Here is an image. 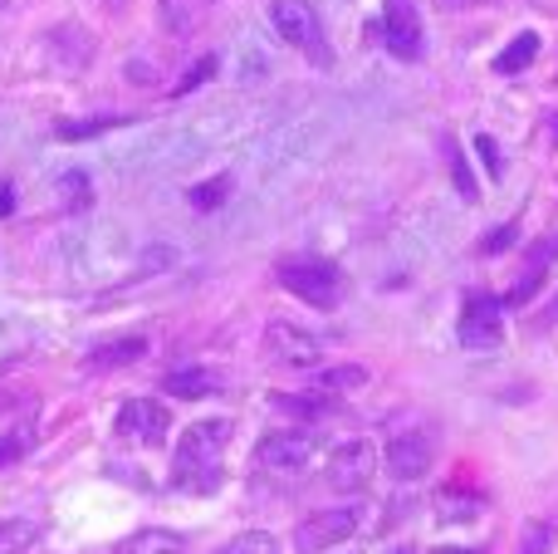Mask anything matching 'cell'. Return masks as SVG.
<instances>
[{
  "instance_id": "6da1fadb",
  "label": "cell",
  "mask_w": 558,
  "mask_h": 554,
  "mask_svg": "<svg viewBox=\"0 0 558 554\" xmlns=\"http://www.w3.org/2000/svg\"><path fill=\"white\" fill-rule=\"evenodd\" d=\"M231 418H206L182 432L172 451V486L192 491V496H211L226 477V447H231Z\"/></svg>"
},
{
  "instance_id": "7a4b0ae2",
  "label": "cell",
  "mask_w": 558,
  "mask_h": 554,
  "mask_svg": "<svg viewBox=\"0 0 558 554\" xmlns=\"http://www.w3.org/2000/svg\"><path fill=\"white\" fill-rule=\"evenodd\" d=\"M275 280L284 285L289 294H299L314 310H338L343 300V270L333 261H318V255H294V261H279Z\"/></svg>"
},
{
  "instance_id": "3957f363",
  "label": "cell",
  "mask_w": 558,
  "mask_h": 554,
  "mask_svg": "<svg viewBox=\"0 0 558 554\" xmlns=\"http://www.w3.org/2000/svg\"><path fill=\"white\" fill-rule=\"evenodd\" d=\"M363 520H367V506H363V501L314 510V516L299 520V530H294V554H324V550L348 545V540L363 530Z\"/></svg>"
},
{
  "instance_id": "277c9868",
  "label": "cell",
  "mask_w": 558,
  "mask_h": 554,
  "mask_svg": "<svg viewBox=\"0 0 558 554\" xmlns=\"http://www.w3.org/2000/svg\"><path fill=\"white\" fill-rule=\"evenodd\" d=\"M270 20H275L279 39H284V45H294L308 64H318V69L333 64V49H328L324 25H318V15H314V5H308V0H275Z\"/></svg>"
},
{
  "instance_id": "5b68a950",
  "label": "cell",
  "mask_w": 558,
  "mask_h": 554,
  "mask_svg": "<svg viewBox=\"0 0 558 554\" xmlns=\"http://www.w3.org/2000/svg\"><path fill=\"white\" fill-rule=\"evenodd\" d=\"M318 461V437L304 427H284V432H270V437H260V447H255V467L270 471V477H304V471H314Z\"/></svg>"
},
{
  "instance_id": "8992f818",
  "label": "cell",
  "mask_w": 558,
  "mask_h": 554,
  "mask_svg": "<svg viewBox=\"0 0 558 554\" xmlns=\"http://www.w3.org/2000/svg\"><path fill=\"white\" fill-rule=\"evenodd\" d=\"M456 339L471 353H495L505 344V304L495 294H465L461 304V324H456Z\"/></svg>"
},
{
  "instance_id": "52a82bcc",
  "label": "cell",
  "mask_w": 558,
  "mask_h": 554,
  "mask_svg": "<svg viewBox=\"0 0 558 554\" xmlns=\"http://www.w3.org/2000/svg\"><path fill=\"white\" fill-rule=\"evenodd\" d=\"M373 471H377L373 442H367V437H353V442H343V447L328 451L324 477H328V486H333V491H348V496H357V491L373 486Z\"/></svg>"
},
{
  "instance_id": "ba28073f",
  "label": "cell",
  "mask_w": 558,
  "mask_h": 554,
  "mask_svg": "<svg viewBox=\"0 0 558 554\" xmlns=\"http://www.w3.org/2000/svg\"><path fill=\"white\" fill-rule=\"evenodd\" d=\"M383 45L392 59H402V64H416L426 49V35H422V15H416L412 0H387L383 5Z\"/></svg>"
},
{
  "instance_id": "9c48e42d",
  "label": "cell",
  "mask_w": 558,
  "mask_h": 554,
  "mask_svg": "<svg viewBox=\"0 0 558 554\" xmlns=\"http://www.w3.org/2000/svg\"><path fill=\"white\" fill-rule=\"evenodd\" d=\"M265 353H270L279 369H314V363H324V339L308 334L304 324L275 320L270 329H265Z\"/></svg>"
},
{
  "instance_id": "30bf717a",
  "label": "cell",
  "mask_w": 558,
  "mask_h": 554,
  "mask_svg": "<svg viewBox=\"0 0 558 554\" xmlns=\"http://www.w3.org/2000/svg\"><path fill=\"white\" fill-rule=\"evenodd\" d=\"M118 437L123 442H137V447H162L167 432H172V412L162 408V402L153 398H128L123 408H118Z\"/></svg>"
},
{
  "instance_id": "8fae6325",
  "label": "cell",
  "mask_w": 558,
  "mask_h": 554,
  "mask_svg": "<svg viewBox=\"0 0 558 554\" xmlns=\"http://www.w3.org/2000/svg\"><path fill=\"white\" fill-rule=\"evenodd\" d=\"M432 461H436V447H432V437H426L422 427L397 432V437L387 442V451H383V467H387V477L392 481H422L426 471H432Z\"/></svg>"
},
{
  "instance_id": "7c38bea8",
  "label": "cell",
  "mask_w": 558,
  "mask_h": 554,
  "mask_svg": "<svg viewBox=\"0 0 558 554\" xmlns=\"http://www.w3.org/2000/svg\"><path fill=\"white\" fill-rule=\"evenodd\" d=\"M554 261H558V236H544V241H534L530 255H524L520 280L510 285V294H505L500 304H510V310H524V304H530L534 294L544 290V280H549V270H554Z\"/></svg>"
},
{
  "instance_id": "4fadbf2b",
  "label": "cell",
  "mask_w": 558,
  "mask_h": 554,
  "mask_svg": "<svg viewBox=\"0 0 558 554\" xmlns=\"http://www.w3.org/2000/svg\"><path fill=\"white\" fill-rule=\"evenodd\" d=\"M270 408L279 412V418H289V422H318V418H328V412L338 408V398H324L318 388H308V393H275Z\"/></svg>"
},
{
  "instance_id": "5bb4252c",
  "label": "cell",
  "mask_w": 558,
  "mask_h": 554,
  "mask_svg": "<svg viewBox=\"0 0 558 554\" xmlns=\"http://www.w3.org/2000/svg\"><path fill=\"white\" fill-rule=\"evenodd\" d=\"M216 388H221V378H216L211 369H172V373L162 378V393H167V398H186V402L211 398Z\"/></svg>"
},
{
  "instance_id": "9a60e30c",
  "label": "cell",
  "mask_w": 558,
  "mask_h": 554,
  "mask_svg": "<svg viewBox=\"0 0 558 554\" xmlns=\"http://www.w3.org/2000/svg\"><path fill=\"white\" fill-rule=\"evenodd\" d=\"M485 510V496H475V491L465 486H446L441 496H436V520H446V526H465V520H475Z\"/></svg>"
},
{
  "instance_id": "2e32d148",
  "label": "cell",
  "mask_w": 558,
  "mask_h": 554,
  "mask_svg": "<svg viewBox=\"0 0 558 554\" xmlns=\"http://www.w3.org/2000/svg\"><path fill=\"white\" fill-rule=\"evenodd\" d=\"M534 59H539V35H534V29H520V35H514L510 45L495 55V74H505V79H510V74H524Z\"/></svg>"
},
{
  "instance_id": "e0dca14e",
  "label": "cell",
  "mask_w": 558,
  "mask_h": 554,
  "mask_svg": "<svg viewBox=\"0 0 558 554\" xmlns=\"http://www.w3.org/2000/svg\"><path fill=\"white\" fill-rule=\"evenodd\" d=\"M113 554H186V540L177 530H137V535L118 540Z\"/></svg>"
},
{
  "instance_id": "ac0fdd59",
  "label": "cell",
  "mask_w": 558,
  "mask_h": 554,
  "mask_svg": "<svg viewBox=\"0 0 558 554\" xmlns=\"http://www.w3.org/2000/svg\"><path fill=\"white\" fill-rule=\"evenodd\" d=\"M367 383V369H357V363H333V369H324L308 388H318L324 398H348V393H357Z\"/></svg>"
},
{
  "instance_id": "d6986e66",
  "label": "cell",
  "mask_w": 558,
  "mask_h": 554,
  "mask_svg": "<svg viewBox=\"0 0 558 554\" xmlns=\"http://www.w3.org/2000/svg\"><path fill=\"white\" fill-rule=\"evenodd\" d=\"M143 353H147V339H143V334H133V339L98 344V349L88 353V363H94V369H128V363H137Z\"/></svg>"
},
{
  "instance_id": "ffe728a7",
  "label": "cell",
  "mask_w": 558,
  "mask_h": 554,
  "mask_svg": "<svg viewBox=\"0 0 558 554\" xmlns=\"http://www.w3.org/2000/svg\"><path fill=\"white\" fill-rule=\"evenodd\" d=\"M118 123H128V118H118V113L74 118V123H54V137L59 143H84V137H98V133H108V128H118Z\"/></svg>"
},
{
  "instance_id": "44dd1931",
  "label": "cell",
  "mask_w": 558,
  "mask_h": 554,
  "mask_svg": "<svg viewBox=\"0 0 558 554\" xmlns=\"http://www.w3.org/2000/svg\"><path fill=\"white\" fill-rule=\"evenodd\" d=\"M231 172H221V177H211V182H196L192 192H186V202L196 206V212H216V206H226L231 202Z\"/></svg>"
},
{
  "instance_id": "7402d4cb",
  "label": "cell",
  "mask_w": 558,
  "mask_h": 554,
  "mask_svg": "<svg viewBox=\"0 0 558 554\" xmlns=\"http://www.w3.org/2000/svg\"><path fill=\"white\" fill-rule=\"evenodd\" d=\"M39 540V520H0V554H25Z\"/></svg>"
},
{
  "instance_id": "603a6c76",
  "label": "cell",
  "mask_w": 558,
  "mask_h": 554,
  "mask_svg": "<svg viewBox=\"0 0 558 554\" xmlns=\"http://www.w3.org/2000/svg\"><path fill=\"white\" fill-rule=\"evenodd\" d=\"M446 167H451V182H456V192H461V202H475V196H481V186H475L471 162H465V153H461V143H456V137H446Z\"/></svg>"
},
{
  "instance_id": "cb8c5ba5",
  "label": "cell",
  "mask_w": 558,
  "mask_h": 554,
  "mask_svg": "<svg viewBox=\"0 0 558 554\" xmlns=\"http://www.w3.org/2000/svg\"><path fill=\"white\" fill-rule=\"evenodd\" d=\"M29 447H35V422H10V432L0 437V467H15Z\"/></svg>"
},
{
  "instance_id": "d4e9b609",
  "label": "cell",
  "mask_w": 558,
  "mask_h": 554,
  "mask_svg": "<svg viewBox=\"0 0 558 554\" xmlns=\"http://www.w3.org/2000/svg\"><path fill=\"white\" fill-rule=\"evenodd\" d=\"M59 202H64L69 212H84V206L94 202V186H88V172H78V167H74V172L59 177Z\"/></svg>"
},
{
  "instance_id": "484cf974",
  "label": "cell",
  "mask_w": 558,
  "mask_h": 554,
  "mask_svg": "<svg viewBox=\"0 0 558 554\" xmlns=\"http://www.w3.org/2000/svg\"><path fill=\"white\" fill-rule=\"evenodd\" d=\"M216 554H284V550H279V540L270 530H245V535H235L231 545H221Z\"/></svg>"
},
{
  "instance_id": "4316f807",
  "label": "cell",
  "mask_w": 558,
  "mask_h": 554,
  "mask_svg": "<svg viewBox=\"0 0 558 554\" xmlns=\"http://www.w3.org/2000/svg\"><path fill=\"white\" fill-rule=\"evenodd\" d=\"M554 520H530V526L520 530V550L514 554H549L554 550Z\"/></svg>"
},
{
  "instance_id": "83f0119b",
  "label": "cell",
  "mask_w": 558,
  "mask_h": 554,
  "mask_svg": "<svg viewBox=\"0 0 558 554\" xmlns=\"http://www.w3.org/2000/svg\"><path fill=\"white\" fill-rule=\"evenodd\" d=\"M211 74H216V55H202V59H196V64L186 69V74L172 84V94H177V98H182V94H192V88H202Z\"/></svg>"
},
{
  "instance_id": "f1b7e54d",
  "label": "cell",
  "mask_w": 558,
  "mask_h": 554,
  "mask_svg": "<svg viewBox=\"0 0 558 554\" xmlns=\"http://www.w3.org/2000/svg\"><path fill=\"white\" fill-rule=\"evenodd\" d=\"M475 157H481L485 172H490L495 182H500V177H505V157H500V143H495L490 133H475Z\"/></svg>"
},
{
  "instance_id": "f546056e",
  "label": "cell",
  "mask_w": 558,
  "mask_h": 554,
  "mask_svg": "<svg viewBox=\"0 0 558 554\" xmlns=\"http://www.w3.org/2000/svg\"><path fill=\"white\" fill-rule=\"evenodd\" d=\"M514 236H520V221H505V226H495V231L481 241V255H500V251H510V245H514Z\"/></svg>"
},
{
  "instance_id": "4dcf8cb0",
  "label": "cell",
  "mask_w": 558,
  "mask_h": 554,
  "mask_svg": "<svg viewBox=\"0 0 558 554\" xmlns=\"http://www.w3.org/2000/svg\"><path fill=\"white\" fill-rule=\"evenodd\" d=\"M10 212H15V186L0 182V216H10Z\"/></svg>"
},
{
  "instance_id": "1f68e13d",
  "label": "cell",
  "mask_w": 558,
  "mask_h": 554,
  "mask_svg": "<svg viewBox=\"0 0 558 554\" xmlns=\"http://www.w3.org/2000/svg\"><path fill=\"white\" fill-rule=\"evenodd\" d=\"M436 5H441V10H475L481 0H436Z\"/></svg>"
},
{
  "instance_id": "d6a6232c",
  "label": "cell",
  "mask_w": 558,
  "mask_h": 554,
  "mask_svg": "<svg viewBox=\"0 0 558 554\" xmlns=\"http://www.w3.org/2000/svg\"><path fill=\"white\" fill-rule=\"evenodd\" d=\"M436 554H481V550H461V545H441Z\"/></svg>"
},
{
  "instance_id": "836d02e7",
  "label": "cell",
  "mask_w": 558,
  "mask_h": 554,
  "mask_svg": "<svg viewBox=\"0 0 558 554\" xmlns=\"http://www.w3.org/2000/svg\"><path fill=\"white\" fill-rule=\"evenodd\" d=\"M554 143H558V113H554Z\"/></svg>"
},
{
  "instance_id": "e575fe53",
  "label": "cell",
  "mask_w": 558,
  "mask_h": 554,
  "mask_svg": "<svg viewBox=\"0 0 558 554\" xmlns=\"http://www.w3.org/2000/svg\"><path fill=\"white\" fill-rule=\"evenodd\" d=\"M397 554H416V550H397Z\"/></svg>"
},
{
  "instance_id": "d590c367",
  "label": "cell",
  "mask_w": 558,
  "mask_h": 554,
  "mask_svg": "<svg viewBox=\"0 0 558 554\" xmlns=\"http://www.w3.org/2000/svg\"><path fill=\"white\" fill-rule=\"evenodd\" d=\"M104 5H113V0H104Z\"/></svg>"
}]
</instances>
